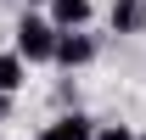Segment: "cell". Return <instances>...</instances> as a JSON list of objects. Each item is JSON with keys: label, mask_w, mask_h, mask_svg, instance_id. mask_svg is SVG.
Here are the masks:
<instances>
[{"label": "cell", "mask_w": 146, "mask_h": 140, "mask_svg": "<svg viewBox=\"0 0 146 140\" xmlns=\"http://www.w3.org/2000/svg\"><path fill=\"white\" fill-rule=\"evenodd\" d=\"M51 51H56V28L39 11H23L17 28H11V56L23 67H39V62H51Z\"/></svg>", "instance_id": "1"}, {"label": "cell", "mask_w": 146, "mask_h": 140, "mask_svg": "<svg viewBox=\"0 0 146 140\" xmlns=\"http://www.w3.org/2000/svg\"><path fill=\"white\" fill-rule=\"evenodd\" d=\"M96 56H101V45H96V34H56V51H51V67L62 73H79V67H90Z\"/></svg>", "instance_id": "2"}, {"label": "cell", "mask_w": 146, "mask_h": 140, "mask_svg": "<svg viewBox=\"0 0 146 140\" xmlns=\"http://www.w3.org/2000/svg\"><path fill=\"white\" fill-rule=\"evenodd\" d=\"M90 17H96V0H51V11H45L56 34H79V28H90Z\"/></svg>", "instance_id": "3"}, {"label": "cell", "mask_w": 146, "mask_h": 140, "mask_svg": "<svg viewBox=\"0 0 146 140\" xmlns=\"http://www.w3.org/2000/svg\"><path fill=\"white\" fill-rule=\"evenodd\" d=\"M90 135H96V118H90V112H56L34 140H90Z\"/></svg>", "instance_id": "4"}, {"label": "cell", "mask_w": 146, "mask_h": 140, "mask_svg": "<svg viewBox=\"0 0 146 140\" xmlns=\"http://www.w3.org/2000/svg\"><path fill=\"white\" fill-rule=\"evenodd\" d=\"M107 28L112 34H146V0H112L107 6Z\"/></svg>", "instance_id": "5"}, {"label": "cell", "mask_w": 146, "mask_h": 140, "mask_svg": "<svg viewBox=\"0 0 146 140\" xmlns=\"http://www.w3.org/2000/svg\"><path fill=\"white\" fill-rule=\"evenodd\" d=\"M23 84H28V67H23L11 51H0V95H17Z\"/></svg>", "instance_id": "6"}, {"label": "cell", "mask_w": 146, "mask_h": 140, "mask_svg": "<svg viewBox=\"0 0 146 140\" xmlns=\"http://www.w3.org/2000/svg\"><path fill=\"white\" fill-rule=\"evenodd\" d=\"M90 140H135V129H129V123H96Z\"/></svg>", "instance_id": "7"}, {"label": "cell", "mask_w": 146, "mask_h": 140, "mask_svg": "<svg viewBox=\"0 0 146 140\" xmlns=\"http://www.w3.org/2000/svg\"><path fill=\"white\" fill-rule=\"evenodd\" d=\"M6 118H11V95H0V123H6Z\"/></svg>", "instance_id": "8"}, {"label": "cell", "mask_w": 146, "mask_h": 140, "mask_svg": "<svg viewBox=\"0 0 146 140\" xmlns=\"http://www.w3.org/2000/svg\"><path fill=\"white\" fill-rule=\"evenodd\" d=\"M23 6H28V11H34V6H51V0H23Z\"/></svg>", "instance_id": "9"}, {"label": "cell", "mask_w": 146, "mask_h": 140, "mask_svg": "<svg viewBox=\"0 0 146 140\" xmlns=\"http://www.w3.org/2000/svg\"><path fill=\"white\" fill-rule=\"evenodd\" d=\"M135 140H146V129H135Z\"/></svg>", "instance_id": "10"}]
</instances>
